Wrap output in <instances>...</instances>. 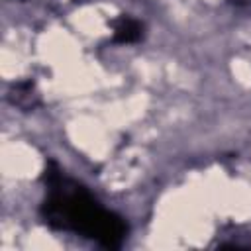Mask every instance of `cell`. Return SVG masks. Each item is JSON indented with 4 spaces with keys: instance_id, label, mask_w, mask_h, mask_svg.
Masks as SVG:
<instances>
[{
    "instance_id": "1",
    "label": "cell",
    "mask_w": 251,
    "mask_h": 251,
    "mask_svg": "<svg viewBox=\"0 0 251 251\" xmlns=\"http://www.w3.org/2000/svg\"><path fill=\"white\" fill-rule=\"evenodd\" d=\"M45 180L49 186V196L41 208V214L51 227L82 233L108 249L122 245L126 237L124 220L100 208L82 186L67 180L55 161L47 163Z\"/></svg>"
},
{
    "instance_id": "2",
    "label": "cell",
    "mask_w": 251,
    "mask_h": 251,
    "mask_svg": "<svg viewBox=\"0 0 251 251\" xmlns=\"http://www.w3.org/2000/svg\"><path fill=\"white\" fill-rule=\"evenodd\" d=\"M141 37V24L133 18H120L114 25V41L118 43H133Z\"/></svg>"
}]
</instances>
